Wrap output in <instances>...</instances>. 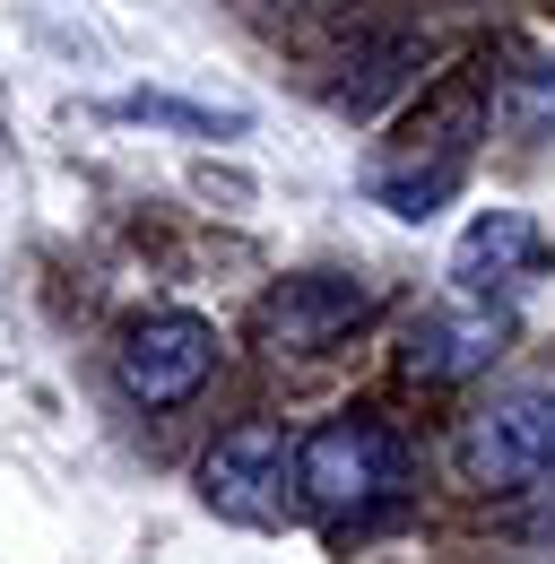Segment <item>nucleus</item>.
I'll return each instance as SVG.
<instances>
[{"label":"nucleus","instance_id":"f257e3e1","mask_svg":"<svg viewBox=\"0 0 555 564\" xmlns=\"http://www.w3.org/2000/svg\"><path fill=\"white\" fill-rule=\"evenodd\" d=\"M295 495L313 521L330 530H356L373 512H391L409 495V443L373 417H330L295 443Z\"/></svg>","mask_w":555,"mask_h":564},{"label":"nucleus","instance_id":"f03ea898","mask_svg":"<svg viewBox=\"0 0 555 564\" xmlns=\"http://www.w3.org/2000/svg\"><path fill=\"white\" fill-rule=\"evenodd\" d=\"M451 469L478 495L555 487V382H512L486 409H469L451 434Z\"/></svg>","mask_w":555,"mask_h":564},{"label":"nucleus","instance_id":"7ed1b4c3","mask_svg":"<svg viewBox=\"0 0 555 564\" xmlns=\"http://www.w3.org/2000/svg\"><path fill=\"white\" fill-rule=\"evenodd\" d=\"M200 495L217 521H243V530H278L304 495H295V452H286V434L278 425H235V434H217L200 460Z\"/></svg>","mask_w":555,"mask_h":564},{"label":"nucleus","instance_id":"20e7f679","mask_svg":"<svg viewBox=\"0 0 555 564\" xmlns=\"http://www.w3.org/2000/svg\"><path fill=\"white\" fill-rule=\"evenodd\" d=\"M469 148H478V87H434V105L409 122V148L373 174V192L391 200L400 217H425L460 174H469Z\"/></svg>","mask_w":555,"mask_h":564},{"label":"nucleus","instance_id":"39448f33","mask_svg":"<svg viewBox=\"0 0 555 564\" xmlns=\"http://www.w3.org/2000/svg\"><path fill=\"white\" fill-rule=\"evenodd\" d=\"M373 313V286L347 279V270H304V279H278L252 304V339L270 356H322L330 339H347L356 322Z\"/></svg>","mask_w":555,"mask_h":564},{"label":"nucleus","instance_id":"423d86ee","mask_svg":"<svg viewBox=\"0 0 555 564\" xmlns=\"http://www.w3.org/2000/svg\"><path fill=\"white\" fill-rule=\"evenodd\" d=\"M113 373H122V391H131L139 409H183L208 373H217V330L192 322V313H148V322L122 330Z\"/></svg>","mask_w":555,"mask_h":564},{"label":"nucleus","instance_id":"0eeeda50","mask_svg":"<svg viewBox=\"0 0 555 564\" xmlns=\"http://www.w3.org/2000/svg\"><path fill=\"white\" fill-rule=\"evenodd\" d=\"M538 270H547V235L521 209L469 217V235L451 243V286L460 295H512V286H530Z\"/></svg>","mask_w":555,"mask_h":564},{"label":"nucleus","instance_id":"6e6552de","mask_svg":"<svg viewBox=\"0 0 555 564\" xmlns=\"http://www.w3.org/2000/svg\"><path fill=\"white\" fill-rule=\"evenodd\" d=\"M503 356V313L494 304H434L425 322L409 330V373L416 382H469Z\"/></svg>","mask_w":555,"mask_h":564},{"label":"nucleus","instance_id":"1a4fd4ad","mask_svg":"<svg viewBox=\"0 0 555 564\" xmlns=\"http://www.w3.org/2000/svg\"><path fill=\"white\" fill-rule=\"evenodd\" d=\"M494 122H503L512 140H538L555 122V62H512V70H494Z\"/></svg>","mask_w":555,"mask_h":564},{"label":"nucleus","instance_id":"9d476101","mask_svg":"<svg viewBox=\"0 0 555 564\" xmlns=\"http://www.w3.org/2000/svg\"><path fill=\"white\" fill-rule=\"evenodd\" d=\"M113 113H122V122H165V131H200V140H217V131H243L235 113H200V105H174V96H122Z\"/></svg>","mask_w":555,"mask_h":564}]
</instances>
